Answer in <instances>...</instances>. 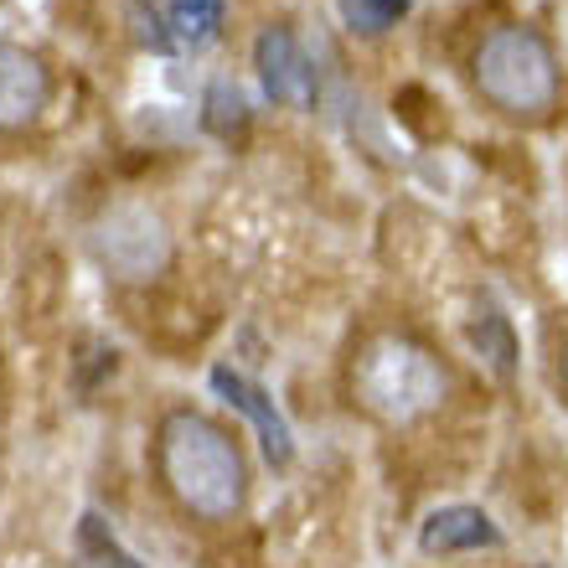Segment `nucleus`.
I'll use <instances>...</instances> for the list:
<instances>
[{
	"label": "nucleus",
	"instance_id": "obj_3",
	"mask_svg": "<svg viewBox=\"0 0 568 568\" xmlns=\"http://www.w3.org/2000/svg\"><path fill=\"white\" fill-rule=\"evenodd\" d=\"M480 99L511 120H542L558 104V58L532 27H496L476 47Z\"/></svg>",
	"mask_w": 568,
	"mask_h": 568
},
{
	"label": "nucleus",
	"instance_id": "obj_15",
	"mask_svg": "<svg viewBox=\"0 0 568 568\" xmlns=\"http://www.w3.org/2000/svg\"><path fill=\"white\" fill-rule=\"evenodd\" d=\"M564 388H568V346H564Z\"/></svg>",
	"mask_w": 568,
	"mask_h": 568
},
{
	"label": "nucleus",
	"instance_id": "obj_14",
	"mask_svg": "<svg viewBox=\"0 0 568 568\" xmlns=\"http://www.w3.org/2000/svg\"><path fill=\"white\" fill-rule=\"evenodd\" d=\"M130 27H135V37H140V47H150V52H171V31H165V21H161V11L155 6H145V0H130Z\"/></svg>",
	"mask_w": 568,
	"mask_h": 568
},
{
	"label": "nucleus",
	"instance_id": "obj_11",
	"mask_svg": "<svg viewBox=\"0 0 568 568\" xmlns=\"http://www.w3.org/2000/svg\"><path fill=\"white\" fill-rule=\"evenodd\" d=\"M78 554H83V568H140L135 558L120 548V538L109 532L104 517H93V511L78 523Z\"/></svg>",
	"mask_w": 568,
	"mask_h": 568
},
{
	"label": "nucleus",
	"instance_id": "obj_12",
	"mask_svg": "<svg viewBox=\"0 0 568 568\" xmlns=\"http://www.w3.org/2000/svg\"><path fill=\"white\" fill-rule=\"evenodd\" d=\"M171 27L186 42H212L223 27V0H171Z\"/></svg>",
	"mask_w": 568,
	"mask_h": 568
},
{
	"label": "nucleus",
	"instance_id": "obj_9",
	"mask_svg": "<svg viewBox=\"0 0 568 568\" xmlns=\"http://www.w3.org/2000/svg\"><path fill=\"white\" fill-rule=\"evenodd\" d=\"M470 342H476V352L486 357V367H491L496 377H511V367H517V336H511V321L496 311L491 300H480L476 305Z\"/></svg>",
	"mask_w": 568,
	"mask_h": 568
},
{
	"label": "nucleus",
	"instance_id": "obj_8",
	"mask_svg": "<svg viewBox=\"0 0 568 568\" xmlns=\"http://www.w3.org/2000/svg\"><path fill=\"white\" fill-rule=\"evenodd\" d=\"M424 554H476V548H501V527L486 517L480 507H439L429 511V523L419 527Z\"/></svg>",
	"mask_w": 568,
	"mask_h": 568
},
{
	"label": "nucleus",
	"instance_id": "obj_6",
	"mask_svg": "<svg viewBox=\"0 0 568 568\" xmlns=\"http://www.w3.org/2000/svg\"><path fill=\"white\" fill-rule=\"evenodd\" d=\"M212 388L223 393V404H233L243 414V419L254 424L258 445H264V455H270V465H290V455H295V439H290V424H284V414L274 408V398L258 383H248L243 373H233V367H212Z\"/></svg>",
	"mask_w": 568,
	"mask_h": 568
},
{
	"label": "nucleus",
	"instance_id": "obj_4",
	"mask_svg": "<svg viewBox=\"0 0 568 568\" xmlns=\"http://www.w3.org/2000/svg\"><path fill=\"white\" fill-rule=\"evenodd\" d=\"M93 254L120 284H150L171 264V233H165V223L150 207L120 202L93 227Z\"/></svg>",
	"mask_w": 568,
	"mask_h": 568
},
{
	"label": "nucleus",
	"instance_id": "obj_10",
	"mask_svg": "<svg viewBox=\"0 0 568 568\" xmlns=\"http://www.w3.org/2000/svg\"><path fill=\"white\" fill-rule=\"evenodd\" d=\"M202 124H207V135L227 140V145L248 135V99L239 93V83H227V78L212 83L202 99Z\"/></svg>",
	"mask_w": 568,
	"mask_h": 568
},
{
	"label": "nucleus",
	"instance_id": "obj_7",
	"mask_svg": "<svg viewBox=\"0 0 568 568\" xmlns=\"http://www.w3.org/2000/svg\"><path fill=\"white\" fill-rule=\"evenodd\" d=\"M52 78L27 47H0V130H21L47 109Z\"/></svg>",
	"mask_w": 568,
	"mask_h": 568
},
{
	"label": "nucleus",
	"instance_id": "obj_2",
	"mask_svg": "<svg viewBox=\"0 0 568 568\" xmlns=\"http://www.w3.org/2000/svg\"><path fill=\"white\" fill-rule=\"evenodd\" d=\"M449 373L429 346L414 336H377L357 352L352 362V398L362 414H373L377 424H419L424 414L445 404Z\"/></svg>",
	"mask_w": 568,
	"mask_h": 568
},
{
	"label": "nucleus",
	"instance_id": "obj_5",
	"mask_svg": "<svg viewBox=\"0 0 568 568\" xmlns=\"http://www.w3.org/2000/svg\"><path fill=\"white\" fill-rule=\"evenodd\" d=\"M254 68H258V83H264V93H270L274 104H315V68L290 27H270L258 37Z\"/></svg>",
	"mask_w": 568,
	"mask_h": 568
},
{
	"label": "nucleus",
	"instance_id": "obj_13",
	"mask_svg": "<svg viewBox=\"0 0 568 568\" xmlns=\"http://www.w3.org/2000/svg\"><path fill=\"white\" fill-rule=\"evenodd\" d=\"M408 6H414V0H342V21H346V31L383 37V31H388Z\"/></svg>",
	"mask_w": 568,
	"mask_h": 568
},
{
	"label": "nucleus",
	"instance_id": "obj_1",
	"mask_svg": "<svg viewBox=\"0 0 568 568\" xmlns=\"http://www.w3.org/2000/svg\"><path fill=\"white\" fill-rule=\"evenodd\" d=\"M155 470H161L165 491L176 496V507L202 517V523H233L243 511L248 465H243L239 439L192 408H176L161 419Z\"/></svg>",
	"mask_w": 568,
	"mask_h": 568
}]
</instances>
